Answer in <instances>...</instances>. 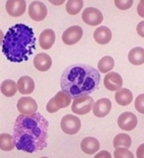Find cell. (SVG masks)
Wrapping results in <instances>:
<instances>
[{
	"mask_svg": "<svg viewBox=\"0 0 144 158\" xmlns=\"http://www.w3.org/2000/svg\"><path fill=\"white\" fill-rule=\"evenodd\" d=\"M48 120L40 113L19 115L13 129V142L17 150L28 153L43 150L48 145Z\"/></svg>",
	"mask_w": 144,
	"mask_h": 158,
	"instance_id": "1",
	"label": "cell"
},
{
	"mask_svg": "<svg viewBox=\"0 0 144 158\" xmlns=\"http://www.w3.org/2000/svg\"><path fill=\"white\" fill-rule=\"evenodd\" d=\"M100 80V74L96 69L78 63L66 68L61 77V87L74 99L93 93L98 88Z\"/></svg>",
	"mask_w": 144,
	"mask_h": 158,
	"instance_id": "2",
	"label": "cell"
},
{
	"mask_svg": "<svg viewBox=\"0 0 144 158\" xmlns=\"http://www.w3.org/2000/svg\"><path fill=\"white\" fill-rule=\"evenodd\" d=\"M35 48L36 38L33 30L22 23L10 27L2 40V52L12 63L28 60Z\"/></svg>",
	"mask_w": 144,
	"mask_h": 158,
	"instance_id": "3",
	"label": "cell"
},
{
	"mask_svg": "<svg viewBox=\"0 0 144 158\" xmlns=\"http://www.w3.org/2000/svg\"><path fill=\"white\" fill-rule=\"evenodd\" d=\"M71 102H72V98L68 94L63 91H59L54 97L48 102L46 106V110L50 114L57 112L60 109L68 107L71 104Z\"/></svg>",
	"mask_w": 144,
	"mask_h": 158,
	"instance_id": "4",
	"label": "cell"
},
{
	"mask_svg": "<svg viewBox=\"0 0 144 158\" xmlns=\"http://www.w3.org/2000/svg\"><path fill=\"white\" fill-rule=\"evenodd\" d=\"M94 99L89 96H82L74 99L72 111L78 115H85L92 110L94 106Z\"/></svg>",
	"mask_w": 144,
	"mask_h": 158,
	"instance_id": "5",
	"label": "cell"
},
{
	"mask_svg": "<svg viewBox=\"0 0 144 158\" xmlns=\"http://www.w3.org/2000/svg\"><path fill=\"white\" fill-rule=\"evenodd\" d=\"M81 120L72 114H67L62 118L61 127L64 133L67 135H75L81 129Z\"/></svg>",
	"mask_w": 144,
	"mask_h": 158,
	"instance_id": "6",
	"label": "cell"
},
{
	"mask_svg": "<svg viewBox=\"0 0 144 158\" xmlns=\"http://www.w3.org/2000/svg\"><path fill=\"white\" fill-rule=\"evenodd\" d=\"M83 36V30L80 26L74 25L68 27L62 35V40L66 45H72L80 40Z\"/></svg>",
	"mask_w": 144,
	"mask_h": 158,
	"instance_id": "7",
	"label": "cell"
},
{
	"mask_svg": "<svg viewBox=\"0 0 144 158\" xmlns=\"http://www.w3.org/2000/svg\"><path fill=\"white\" fill-rule=\"evenodd\" d=\"M48 10L43 2L34 1L30 4L28 9V15L33 20L41 22L47 16Z\"/></svg>",
	"mask_w": 144,
	"mask_h": 158,
	"instance_id": "8",
	"label": "cell"
},
{
	"mask_svg": "<svg viewBox=\"0 0 144 158\" xmlns=\"http://www.w3.org/2000/svg\"><path fill=\"white\" fill-rule=\"evenodd\" d=\"M83 21L91 26H97L103 23V15L98 9L87 7L83 11L81 15Z\"/></svg>",
	"mask_w": 144,
	"mask_h": 158,
	"instance_id": "9",
	"label": "cell"
},
{
	"mask_svg": "<svg viewBox=\"0 0 144 158\" xmlns=\"http://www.w3.org/2000/svg\"><path fill=\"white\" fill-rule=\"evenodd\" d=\"M17 108L19 112L24 115H32L36 113L37 104L32 97L25 96L20 98L17 102Z\"/></svg>",
	"mask_w": 144,
	"mask_h": 158,
	"instance_id": "10",
	"label": "cell"
},
{
	"mask_svg": "<svg viewBox=\"0 0 144 158\" xmlns=\"http://www.w3.org/2000/svg\"><path fill=\"white\" fill-rule=\"evenodd\" d=\"M138 119L133 113L126 111L121 114L117 118V124L120 128L125 131H132L136 128Z\"/></svg>",
	"mask_w": 144,
	"mask_h": 158,
	"instance_id": "11",
	"label": "cell"
},
{
	"mask_svg": "<svg viewBox=\"0 0 144 158\" xmlns=\"http://www.w3.org/2000/svg\"><path fill=\"white\" fill-rule=\"evenodd\" d=\"M6 10L10 16L20 17L26 10V2L23 0H9L6 3Z\"/></svg>",
	"mask_w": 144,
	"mask_h": 158,
	"instance_id": "12",
	"label": "cell"
},
{
	"mask_svg": "<svg viewBox=\"0 0 144 158\" xmlns=\"http://www.w3.org/2000/svg\"><path fill=\"white\" fill-rule=\"evenodd\" d=\"M123 83V78L121 76L116 72H110L104 78L105 87L110 91H118L121 89Z\"/></svg>",
	"mask_w": 144,
	"mask_h": 158,
	"instance_id": "13",
	"label": "cell"
},
{
	"mask_svg": "<svg viewBox=\"0 0 144 158\" xmlns=\"http://www.w3.org/2000/svg\"><path fill=\"white\" fill-rule=\"evenodd\" d=\"M112 109V102L107 98L97 100L93 106V113L97 117L103 118L110 113Z\"/></svg>",
	"mask_w": 144,
	"mask_h": 158,
	"instance_id": "14",
	"label": "cell"
},
{
	"mask_svg": "<svg viewBox=\"0 0 144 158\" xmlns=\"http://www.w3.org/2000/svg\"><path fill=\"white\" fill-rule=\"evenodd\" d=\"M33 65L35 69L40 71H47L51 67L52 59L49 55L45 52H41L35 56L33 59Z\"/></svg>",
	"mask_w": 144,
	"mask_h": 158,
	"instance_id": "15",
	"label": "cell"
},
{
	"mask_svg": "<svg viewBox=\"0 0 144 158\" xmlns=\"http://www.w3.org/2000/svg\"><path fill=\"white\" fill-rule=\"evenodd\" d=\"M56 40V34L51 29L44 30L39 36V44L43 50H48L52 48Z\"/></svg>",
	"mask_w": 144,
	"mask_h": 158,
	"instance_id": "16",
	"label": "cell"
},
{
	"mask_svg": "<svg viewBox=\"0 0 144 158\" xmlns=\"http://www.w3.org/2000/svg\"><path fill=\"white\" fill-rule=\"evenodd\" d=\"M17 85L20 93L24 95L32 94L35 89L34 81L28 76H24L20 78Z\"/></svg>",
	"mask_w": 144,
	"mask_h": 158,
	"instance_id": "17",
	"label": "cell"
},
{
	"mask_svg": "<svg viewBox=\"0 0 144 158\" xmlns=\"http://www.w3.org/2000/svg\"><path fill=\"white\" fill-rule=\"evenodd\" d=\"M80 145L81 150L87 155L94 154L100 148L98 140L92 137H87L83 139Z\"/></svg>",
	"mask_w": 144,
	"mask_h": 158,
	"instance_id": "18",
	"label": "cell"
},
{
	"mask_svg": "<svg viewBox=\"0 0 144 158\" xmlns=\"http://www.w3.org/2000/svg\"><path fill=\"white\" fill-rule=\"evenodd\" d=\"M94 39L99 45H106L109 43L112 39V32L105 26H101L95 30Z\"/></svg>",
	"mask_w": 144,
	"mask_h": 158,
	"instance_id": "19",
	"label": "cell"
},
{
	"mask_svg": "<svg viewBox=\"0 0 144 158\" xmlns=\"http://www.w3.org/2000/svg\"><path fill=\"white\" fill-rule=\"evenodd\" d=\"M133 96L132 92L128 89H120L117 91L115 95V99L120 106H127L132 102Z\"/></svg>",
	"mask_w": 144,
	"mask_h": 158,
	"instance_id": "20",
	"label": "cell"
},
{
	"mask_svg": "<svg viewBox=\"0 0 144 158\" xmlns=\"http://www.w3.org/2000/svg\"><path fill=\"white\" fill-rule=\"evenodd\" d=\"M128 60L133 65H140L144 63V48L136 47L133 48L128 54Z\"/></svg>",
	"mask_w": 144,
	"mask_h": 158,
	"instance_id": "21",
	"label": "cell"
},
{
	"mask_svg": "<svg viewBox=\"0 0 144 158\" xmlns=\"http://www.w3.org/2000/svg\"><path fill=\"white\" fill-rule=\"evenodd\" d=\"M17 91V85L14 81L7 79L1 84V92L6 97H12L15 96Z\"/></svg>",
	"mask_w": 144,
	"mask_h": 158,
	"instance_id": "22",
	"label": "cell"
},
{
	"mask_svg": "<svg viewBox=\"0 0 144 158\" xmlns=\"http://www.w3.org/2000/svg\"><path fill=\"white\" fill-rule=\"evenodd\" d=\"M115 66V60L111 56H104L103 58L98 62L97 67L98 70L102 73H106L113 69Z\"/></svg>",
	"mask_w": 144,
	"mask_h": 158,
	"instance_id": "23",
	"label": "cell"
},
{
	"mask_svg": "<svg viewBox=\"0 0 144 158\" xmlns=\"http://www.w3.org/2000/svg\"><path fill=\"white\" fill-rule=\"evenodd\" d=\"M131 138L127 134L120 133L115 136L113 139V146L115 148H129L131 146Z\"/></svg>",
	"mask_w": 144,
	"mask_h": 158,
	"instance_id": "24",
	"label": "cell"
},
{
	"mask_svg": "<svg viewBox=\"0 0 144 158\" xmlns=\"http://www.w3.org/2000/svg\"><path fill=\"white\" fill-rule=\"evenodd\" d=\"M13 137L10 134L2 133L0 135V148L3 151H11L15 148Z\"/></svg>",
	"mask_w": 144,
	"mask_h": 158,
	"instance_id": "25",
	"label": "cell"
},
{
	"mask_svg": "<svg viewBox=\"0 0 144 158\" xmlns=\"http://www.w3.org/2000/svg\"><path fill=\"white\" fill-rule=\"evenodd\" d=\"M84 6V2L81 0H70L68 1L66 5V10L71 15H76L80 12Z\"/></svg>",
	"mask_w": 144,
	"mask_h": 158,
	"instance_id": "26",
	"label": "cell"
},
{
	"mask_svg": "<svg viewBox=\"0 0 144 158\" xmlns=\"http://www.w3.org/2000/svg\"><path fill=\"white\" fill-rule=\"evenodd\" d=\"M114 157L115 158H133L134 155L128 150V148H117L114 152Z\"/></svg>",
	"mask_w": 144,
	"mask_h": 158,
	"instance_id": "27",
	"label": "cell"
},
{
	"mask_svg": "<svg viewBox=\"0 0 144 158\" xmlns=\"http://www.w3.org/2000/svg\"><path fill=\"white\" fill-rule=\"evenodd\" d=\"M135 107L139 113L144 114V94H140L135 101Z\"/></svg>",
	"mask_w": 144,
	"mask_h": 158,
	"instance_id": "28",
	"label": "cell"
},
{
	"mask_svg": "<svg viewBox=\"0 0 144 158\" xmlns=\"http://www.w3.org/2000/svg\"><path fill=\"white\" fill-rule=\"evenodd\" d=\"M115 6H117V8L120 9L121 10H126L128 9L131 7L132 4H133V1L132 0H125V1H118V0H116V1L114 2Z\"/></svg>",
	"mask_w": 144,
	"mask_h": 158,
	"instance_id": "29",
	"label": "cell"
},
{
	"mask_svg": "<svg viewBox=\"0 0 144 158\" xmlns=\"http://www.w3.org/2000/svg\"><path fill=\"white\" fill-rule=\"evenodd\" d=\"M137 12L141 17H144V0H141L137 6Z\"/></svg>",
	"mask_w": 144,
	"mask_h": 158,
	"instance_id": "30",
	"label": "cell"
},
{
	"mask_svg": "<svg viewBox=\"0 0 144 158\" xmlns=\"http://www.w3.org/2000/svg\"><path fill=\"white\" fill-rule=\"evenodd\" d=\"M136 30L138 34L141 38H144V21H141L140 23L137 25Z\"/></svg>",
	"mask_w": 144,
	"mask_h": 158,
	"instance_id": "31",
	"label": "cell"
},
{
	"mask_svg": "<svg viewBox=\"0 0 144 158\" xmlns=\"http://www.w3.org/2000/svg\"><path fill=\"white\" fill-rule=\"evenodd\" d=\"M136 156L138 158H144V144H141L137 149Z\"/></svg>",
	"mask_w": 144,
	"mask_h": 158,
	"instance_id": "32",
	"label": "cell"
}]
</instances>
